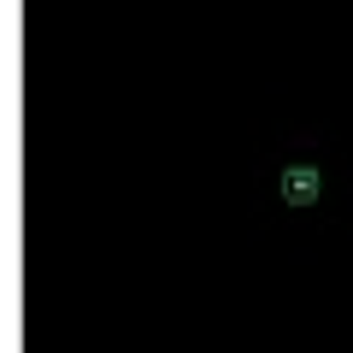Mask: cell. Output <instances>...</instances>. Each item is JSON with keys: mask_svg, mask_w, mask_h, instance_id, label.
I'll return each instance as SVG.
<instances>
[{"mask_svg": "<svg viewBox=\"0 0 353 353\" xmlns=\"http://www.w3.org/2000/svg\"><path fill=\"white\" fill-rule=\"evenodd\" d=\"M277 194H283L289 206H312L318 194H324V171H318L312 159H294L289 171L277 176Z\"/></svg>", "mask_w": 353, "mask_h": 353, "instance_id": "cell-1", "label": "cell"}]
</instances>
